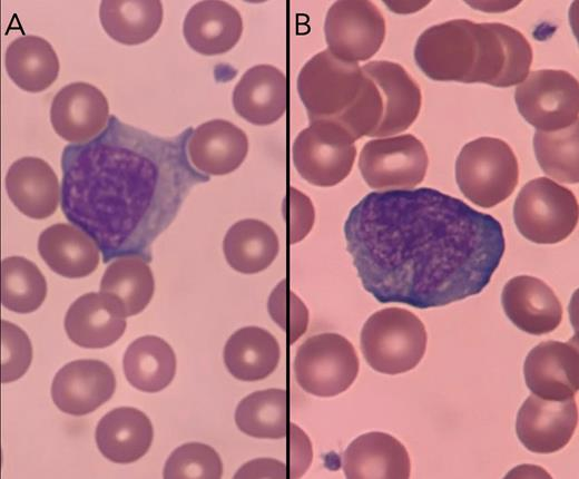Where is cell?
Wrapping results in <instances>:
<instances>
[{
  "mask_svg": "<svg viewBox=\"0 0 579 479\" xmlns=\"http://www.w3.org/2000/svg\"><path fill=\"white\" fill-rule=\"evenodd\" d=\"M2 369L1 382L21 378L32 360V346L28 335L18 325L1 321Z\"/></svg>",
  "mask_w": 579,
  "mask_h": 479,
  "instance_id": "cell-38",
  "label": "cell"
},
{
  "mask_svg": "<svg viewBox=\"0 0 579 479\" xmlns=\"http://www.w3.org/2000/svg\"><path fill=\"white\" fill-rule=\"evenodd\" d=\"M579 207L573 193L548 177L528 182L513 205V219L523 237L537 244L566 240L576 228Z\"/></svg>",
  "mask_w": 579,
  "mask_h": 479,
  "instance_id": "cell-7",
  "label": "cell"
},
{
  "mask_svg": "<svg viewBox=\"0 0 579 479\" xmlns=\"http://www.w3.org/2000/svg\"><path fill=\"white\" fill-rule=\"evenodd\" d=\"M360 362L352 343L326 332L305 340L293 363L295 379L307 393L334 397L347 390L357 377Z\"/></svg>",
  "mask_w": 579,
  "mask_h": 479,
  "instance_id": "cell-8",
  "label": "cell"
},
{
  "mask_svg": "<svg viewBox=\"0 0 579 479\" xmlns=\"http://www.w3.org/2000/svg\"><path fill=\"white\" fill-rule=\"evenodd\" d=\"M237 428L259 439H281L287 433V393L284 389L255 391L235 410Z\"/></svg>",
  "mask_w": 579,
  "mask_h": 479,
  "instance_id": "cell-33",
  "label": "cell"
},
{
  "mask_svg": "<svg viewBox=\"0 0 579 479\" xmlns=\"http://www.w3.org/2000/svg\"><path fill=\"white\" fill-rule=\"evenodd\" d=\"M578 423V409L572 398L546 400L529 395L516 419L520 442L534 453H553L570 441Z\"/></svg>",
  "mask_w": 579,
  "mask_h": 479,
  "instance_id": "cell-13",
  "label": "cell"
},
{
  "mask_svg": "<svg viewBox=\"0 0 579 479\" xmlns=\"http://www.w3.org/2000/svg\"><path fill=\"white\" fill-rule=\"evenodd\" d=\"M243 32L241 13L232 4L220 0L195 3L183 23V35L188 46L204 56L222 55L234 48Z\"/></svg>",
  "mask_w": 579,
  "mask_h": 479,
  "instance_id": "cell-24",
  "label": "cell"
},
{
  "mask_svg": "<svg viewBox=\"0 0 579 479\" xmlns=\"http://www.w3.org/2000/svg\"><path fill=\"white\" fill-rule=\"evenodd\" d=\"M290 477L296 479L302 477L313 459V450L310 438L295 423H291L288 438Z\"/></svg>",
  "mask_w": 579,
  "mask_h": 479,
  "instance_id": "cell-40",
  "label": "cell"
},
{
  "mask_svg": "<svg viewBox=\"0 0 579 479\" xmlns=\"http://www.w3.org/2000/svg\"><path fill=\"white\" fill-rule=\"evenodd\" d=\"M1 302L17 313L36 311L47 296V281L38 266L21 256H10L1 263Z\"/></svg>",
  "mask_w": 579,
  "mask_h": 479,
  "instance_id": "cell-34",
  "label": "cell"
},
{
  "mask_svg": "<svg viewBox=\"0 0 579 479\" xmlns=\"http://www.w3.org/2000/svg\"><path fill=\"white\" fill-rule=\"evenodd\" d=\"M223 463L218 453L200 442H188L176 448L164 468L166 479H219Z\"/></svg>",
  "mask_w": 579,
  "mask_h": 479,
  "instance_id": "cell-36",
  "label": "cell"
},
{
  "mask_svg": "<svg viewBox=\"0 0 579 479\" xmlns=\"http://www.w3.org/2000/svg\"><path fill=\"white\" fill-rule=\"evenodd\" d=\"M193 131L160 137L111 115L99 135L65 146L61 211L95 241L104 263L128 255L149 263L190 190L210 179L189 160Z\"/></svg>",
  "mask_w": 579,
  "mask_h": 479,
  "instance_id": "cell-2",
  "label": "cell"
},
{
  "mask_svg": "<svg viewBox=\"0 0 579 479\" xmlns=\"http://www.w3.org/2000/svg\"><path fill=\"white\" fill-rule=\"evenodd\" d=\"M127 381L139 391L158 392L176 373V355L171 346L155 335L136 339L127 348L122 360Z\"/></svg>",
  "mask_w": 579,
  "mask_h": 479,
  "instance_id": "cell-30",
  "label": "cell"
},
{
  "mask_svg": "<svg viewBox=\"0 0 579 479\" xmlns=\"http://www.w3.org/2000/svg\"><path fill=\"white\" fill-rule=\"evenodd\" d=\"M297 91L310 123L331 120L354 140L373 137L383 116V99L375 82L357 62L342 60L328 49L301 69Z\"/></svg>",
  "mask_w": 579,
  "mask_h": 479,
  "instance_id": "cell-4",
  "label": "cell"
},
{
  "mask_svg": "<svg viewBox=\"0 0 579 479\" xmlns=\"http://www.w3.org/2000/svg\"><path fill=\"white\" fill-rule=\"evenodd\" d=\"M4 184L13 205L35 219L52 215L61 201V186L56 173L38 157L16 160L7 172Z\"/></svg>",
  "mask_w": 579,
  "mask_h": 479,
  "instance_id": "cell-21",
  "label": "cell"
},
{
  "mask_svg": "<svg viewBox=\"0 0 579 479\" xmlns=\"http://www.w3.org/2000/svg\"><path fill=\"white\" fill-rule=\"evenodd\" d=\"M246 134L225 119H213L194 129L187 145L190 163L206 175H226L244 162Z\"/></svg>",
  "mask_w": 579,
  "mask_h": 479,
  "instance_id": "cell-23",
  "label": "cell"
},
{
  "mask_svg": "<svg viewBox=\"0 0 579 479\" xmlns=\"http://www.w3.org/2000/svg\"><path fill=\"white\" fill-rule=\"evenodd\" d=\"M163 16L159 0H105L99 8L106 33L127 46L143 43L156 35Z\"/></svg>",
  "mask_w": 579,
  "mask_h": 479,
  "instance_id": "cell-31",
  "label": "cell"
},
{
  "mask_svg": "<svg viewBox=\"0 0 579 479\" xmlns=\"http://www.w3.org/2000/svg\"><path fill=\"white\" fill-rule=\"evenodd\" d=\"M429 166L424 145L411 134L373 139L363 146L359 168L374 189H408L421 184Z\"/></svg>",
  "mask_w": 579,
  "mask_h": 479,
  "instance_id": "cell-11",
  "label": "cell"
},
{
  "mask_svg": "<svg viewBox=\"0 0 579 479\" xmlns=\"http://www.w3.org/2000/svg\"><path fill=\"white\" fill-rule=\"evenodd\" d=\"M324 33L328 50L335 57L365 61L384 41L385 19L372 1H335L326 13Z\"/></svg>",
  "mask_w": 579,
  "mask_h": 479,
  "instance_id": "cell-12",
  "label": "cell"
},
{
  "mask_svg": "<svg viewBox=\"0 0 579 479\" xmlns=\"http://www.w3.org/2000/svg\"><path fill=\"white\" fill-rule=\"evenodd\" d=\"M361 350L369 365L384 374H400L422 360L428 335L423 322L402 307L373 313L361 330Z\"/></svg>",
  "mask_w": 579,
  "mask_h": 479,
  "instance_id": "cell-5",
  "label": "cell"
},
{
  "mask_svg": "<svg viewBox=\"0 0 579 479\" xmlns=\"http://www.w3.org/2000/svg\"><path fill=\"white\" fill-rule=\"evenodd\" d=\"M342 467L349 479H408L411 472L405 447L379 431L354 439L343 453Z\"/></svg>",
  "mask_w": 579,
  "mask_h": 479,
  "instance_id": "cell-20",
  "label": "cell"
},
{
  "mask_svg": "<svg viewBox=\"0 0 579 479\" xmlns=\"http://www.w3.org/2000/svg\"><path fill=\"white\" fill-rule=\"evenodd\" d=\"M235 111L257 126L277 121L286 111V77L272 65H257L241 77L233 90Z\"/></svg>",
  "mask_w": 579,
  "mask_h": 479,
  "instance_id": "cell-22",
  "label": "cell"
},
{
  "mask_svg": "<svg viewBox=\"0 0 579 479\" xmlns=\"http://www.w3.org/2000/svg\"><path fill=\"white\" fill-rule=\"evenodd\" d=\"M4 66L11 80L29 92L49 88L60 68L52 46L38 36H22L10 42L4 55Z\"/></svg>",
  "mask_w": 579,
  "mask_h": 479,
  "instance_id": "cell-28",
  "label": "cell"
},
{
  "mask_svg": "<svg viewBox=\"0 0 579 479\" xmlns=\"http://www.w3.org/2000/svg\"><path fill=\"white\" fill-rule=\"evenodd\" d=\"M126 326V315L119 303L101 292L79 296L65 316L68 338L86 349L111 345L124 334Z\"/></svg>",
  "mask_w": 579,
  "mask_h": 479,
  "instance_id": "cell-19",
  "label": "cell"
},
{
  "mask_svg": "<svg viewBox=\"0 0 579 479\" xmlns=\"http://www.w3.org/2000/svg\"><path fill=\"white\" fill-rule=\"evenodd\" d=\"M279 250L274 229L259 219L246 218L233 224L223 241V251L229 266L244 274L267 268Z\"/></svg>",
  "mask_w": 579,
  "mask_h": 479,
  "instance_id": "cell-29",
  "label": "cell"
},
{
  "mask_svg": "<svg viewBox=\"0 0 579 479\" xmlns=\"http://www.w3.org/2000/svg\"><path fill=\"white\" fill-rule=\"evenodd\" d=\"M362 70L375 82L383 99V116L373 137H387L406 130L416 119L422 104L418 82L399 63L377 60Z\"/></svg>",
  "mask_w": 579,
  "mask_h": 479,
  "instance_id": "cell-17",
  "label": "cell"
},
{
  "mask_svg": "<svg viewBox=\"0 0 579 479\" xmlns=\"http://www.w3.org/2000/svg\"><path fill=\"white\" fill-rule=\"evenodd\" d=\"M115 389L116 378L108 364L99 360H76L56 373L51 398L60 411L80 417L107 402Z\"/></svg>",
  "mask_w": 579,
  "mask_h": 479,
  "instance_id": "cell-15",
  "label": "cell"
},
{
  "mask_svg": "<svg viewBox=\"0 0 579 479\" xmlns=\"http://www.w3.org/2000/svg\"><path fill=\"white\" fill-rule=\"evenodd\" d=\"M155 280L149 263L140 256H121L106 268L100 292L114 297L126 316L140 313L150 302Z\"/></svg>",
  "mask_w": 579,
  "mask_h": 479,
  "instance_id": "cell-32",
  "label": "cell"
},
{
  "mask_svg": "<svg viewBox=\"0 0 579 479\" xmlns=\"http://www.w3.org/2000/svg\"><path fill=\"white\" fill-rule=\"evenodd\" d=\"M344 237L365 291L418 309L479 294L506 247L498 219L428 187L366 194L350 211Z\"/></svg>",
  "mask_w": 579,
  "mask_h": 479,
  "instance_id": "cell-1",
  "label": "cell"
},
{
  "mask_svg": "<svg viewBox=\"0 0 579 479\" xmlns=\"http://www.w3.org/2000/svg\"><path fill=\"white\" fill-rule=\"evenodd\" d=\"M533 150L548 176L560 183H578V123L556 131L537 130Z\"/></svg>",
  "mask_w": 579,
  "mask_h": 479,
  "instance_id": "cell-35",
  "label": "cell"
},
{
  "mask_svg": "<svg viewBox=\"0 0 579 479\" xmlns=\"http://www.w3.org/2000/svg\"><path fill=\"white\" fill-rule=\"evenodd\" d=\"M523 375L528 389L546 400H567L579 388V354L570 342L544 341L527 355Z\"/></svg>",
  "mask_w": 579,
  "mask_h": 479,
  "instance_id": "cell-16",
  "label": "cell"
},
{
  "mask_svg": "<svg viewBox=\"0 0 579 479\" xmlns=\"http://www.w3.org/2000/svg\"><path fill=\"white\" fill-rule=\"evenodd\" d=\"M106 96L87 82H72L53 97L50 121L55 131L71 144H82L99 135L109 120Z\"/></svg>",
  "mask_w": 579,
  "mask_h": 479,
  "instance_id": "cell-14",
  "label": "cell"
},
{
  "mask_svg": "<svg viewBox=\"0 0 579 479\" xmlns=\"http://www.w3.org/2000/svg\"><path fill=\"white\" fill-rule=\"evenodd\" d=\"M315 213L311 199L294 187L290 188V229L291 243L302 241L314 224Z\"/></svg>",
  "mask_w": 579,
  "mask_h": 479,
  "instance_id": "cell-39",
  "label": "cell"
},
{
  "mask_svg": "<svg viewBox=\"0 0 579 479\" xmlns=\"http://www.w3.org/2000/svg\"><path fill=\"white\" fill-rule=\"evenodd\" d=\"M461 193L473 204L490 208L506 201L519 180L518 159L502 139L480 137L465 144L455 162Z\"/></svg>",
  "mask_w": 579,
  "mask_h": 479,
  "instance_id": "cell-6",
  "label": "cell"
},
{
  "mask_svg": "<svg viewBox=\"0 0 579 479\" xmlns=\"http://www.w3.org/2000/svg\"><path fill=\"white\" fill-rule=\"evenodd\" d=\"M95 436L97 447L105 458L116 463H130L149 450L154 428L143 411L120 407L99 420Z\"/></svg>",
  "mask_w": 579,
  "mask_h": 479,
  "instance_id": "cell-25",
  "label": "cell"
},
{
  "mask_svg": "<svg viewBox=\"0 0 579 479\" xmlns=\"http://www.w3.org/2000/svg\"><path fill=\"white\" fill-rule=\"evenodd\" d=\"M508 319L520 330L542 335L555 331L562 320V306L542 280L519 275L509 280L501 294Z\"/></svg>",
  "mask_w": 579,
  "mask_h": 479,
  "instance_id": "cell-18",
  "label": "cell"
},
{
  "mask_svg": "<svg viewBox=\"0 0 579 479\" xmlns=\"http://www.w3.org/2000/svg\"><path fill=\"white\" fill-rule=\"evenodd\" d=\"M414 59L434 81L482 82L498 88L521 84L532 63V48L517 29L500 22L449 20L424 30Z\"/></svg>",
  "mask_w": 579,
  "mask_h": 479,
  "instance_id": "cell-3",
  "label": "cell"
},
{
  "mask_svg": "<svg viewBox=\"0 0 579 479\" xmlns=\"http://www.w3.org/2000/svg\"><path fill=\"white\" fill-rule=\"evenodd\" d=\"M228 372L245 382L259 381L271 375L281 358L275 336L258 326H245L234 332L223 351Z\"/></svg>",
  "mask_w": 579,
  "mask_h": 479,
  "instance_id": "cell-27",
  "label": "cell"
},
{
  "mask_svg": "<svg viewBox=\"0 0 579 479\" xmlns=\"http://www.w3.org/2000/svg\"><path fill=\"white\" fill-rule=\"evenodd\" d=\"M267 310L272 320L288 336L290 343L301 338L308 325V310L302 300L288 290L286 280H282L272 291Z\"/></svg>",
  "mask_w": 579,
  "mask_h": 479,
  "instance_id": "cell-37",
  "label": "cell"
},
{
  "mask_svg": "<svg viewBox=\"0 0 579 479\" xmlns=\"http://www.w3.org/2000/svg\"><path fill=\"white\" fill-rule=\"evenodd\" d=\"M286 465L272 458H258L243 465L235 473V478H274L287 477Z\"/></svg>",
  "mask_w": 579,
  "mask_h": 479,
  "instance_id": "cell-41",
  "label": "cell"
},
{
  "mask_svg": "<svg viewBox=\"0 0 579 479\" xmlns=\"http://www.w3.org/2000/svg\"><path fill=\"white\" fill-rule=\"evenodd\" d=\"M514 100L521 116L539 131H556L578 123L579 84L565 70L530 72L516 88Z\"/></svg>",
  "mask_w": 579,
  "mask_h": 479,
  "instance_id": "cell-10",
  "label": "cell"
},
{
  "mask_svg": "<svg viewBox=\"0 0 579 479\" xmlns=\"http://www.w3.org/2000/svg\"><path fill=\"white\" fill-rule=\"evenodd\" d=\"M95 241L77 226L58 223L39 236L38 252L58 275L79 278L96 271L100 253Z\"/></svg>",
  "mask_w": 579,
  "mask_h": 479,
  "instance_id": "cell-26",
  "label": "cell"
},
{
  "mask_svg": "<svg viewBox=\"0 0 579 479\" xmlns=\"http://www.w3.org/2000/svg\"><path fill=\"white\" fill-rule=\"evenodd\" d=\"M354 141L349 131L334 121H312L293 143V164L308 183L334 186L352 170L356 157Z\"/></svg>",
  "mask_w": 579,
  "mask_h": 479,
  "instance_id": "cell-9",
  "label": "cell"
}]
</instances>
